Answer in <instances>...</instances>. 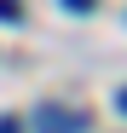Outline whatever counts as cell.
Returning a JSON list of instances; mask_svg holds the SVG:
<instances>
[{
  "label": "cell",
  "instance_id": "obj_4",
  "mask_svg": "<svg viewBox=\"0 0 127 133\" xmlns=\"http://www.w3.org/2000/svg\"><path fill=\"white\" fill-rule=\"evenodd\" d=\"M0 133H23V127H17V116H0Z\"/></svg>",
  "mask_w": 127,
  "mask_h": 133
},
{
  "label": "cell",
  "instance_id": "obj_3",
  "mask_svg": "<svg viewBox=\"0 0 127 133\" xmlns=\"http://www.w3.org/2000/svg\"><path fill=\"white\" fill-rule=\"evenodd\" d=\"M69 12H98V0H64Z\"/></svg>",
  "mask_w": 127,
  "mask_h": 133
},
{
  "label": "cell",
  "instance_id": "obj_5",
  "mask_svg": "<svg viewBox=\"0 0 127 133\" xmlns=\"http://www.w3.org/2000/svg\"><path fill=\"white\" fill-rule=\"evenodd\" d=\"M116 104H121V116H127V87H121V98H116Z\"/></svg>",
  "mask_w": 127,
  "mask_h": 133
},
{
  "label": "cell",
  "instance_id": "obj_2",
  "mask_svg": "<svg viewBox=\"0 0 127 133\" xmlns=\"http://www.w3.org/2000/svg\"><path fill=\"white\" fill-rule=\"evenodd\" d=\"M0 23H23V6L17 0H0Z\"/></svg>",
  "mask_w": 127,
  "mask_h": 133
},
{
  "label": "cell",
  "instance_id": "obj_1",
  "mask_svg": "<svg viewBox=\"0 0 127 133\" xmlns=\"http://www.w3.org/2000/svg\"><path fill=\"white\" fill-rule=\"evenodd\" d=\"M35 133H87V110H69V104H40L29 116Z\"/></svg>",
  "mask_w": 127,
  "mask_h": 133
}]
</instances>
